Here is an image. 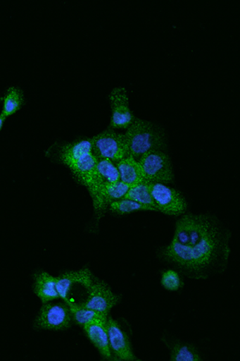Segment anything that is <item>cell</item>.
I'll use <instances>...</instances> for the list:
<instances>
[{
    "mask_svg": "<svg viewBox=\"0 0 240 361\" xmlns=\"http://www.w3.org/2000/svg\"><path fill=\"white\" fill-rule=\"evenodd\" d=\"M230 238V232L212 215L186 214L178 221L162 256L184 276L207 279L225 270Z\"/></svg>",
    "mask_w": 240,
    "mask_h": 361,
    "instance_id": "cell-1",
    "label": "cell"
},
{
    "mask_svg": "<svg viewBox=\"0 0 240 361\" xmlns=\"http://www.w3.org/2000/svg\"><path fill=\"white\" fill-rule=\"evenodd\" d=\"M60 157L61 161L72 171L76 180L89 189L97 164V159L92 153L91 139L64 145Z\"/></svg>",
    "mask_w": 240,
    "mask_h": 361,
    "instance_id": "cell-2",
    "label": "cell"
},
{
    "mask_svg": "<svg viewBox=\"0 0 240 361\" xmlns=\"http://www.w3.org/2000/svg\"><path fill=\"white\" fill-rule=\"evenodd\" d=\"M125 135L130 156L138 161L151 151H163L166 147L165 135L160 128L147 121L134 119Z\"/></svg>",
    "mask_w": 240,
    "mask_h": 361,
    "instance_id": "cell-3",
    "label": "cell"
},
{
    "mask_svg": "<svg viewBox=\"0 0 240 361\" xmlns=\"http://www.w3.org/2000/svg\"><path fill=\"white\" fill-rule=\"evenodd\" d=\"M92 153L98 159L117 163L130 156L126 137L113 130H107L91 138Z\"/></svg>",
    "mask_w": 240,
    "mask_h": 361,
    "instance_id": "cell-4",
    "label": "cell"
},
{
    "mask_svg": "<svg viewBox=\"0 0 240 361\" xmlns=\"http://www.w3.org/2000/svg\"><path fill=\"white\" fill-rule=\"evenodd\" d=\"M145 182L171 183L174 180L171 159L163 151L156 150L139 160Z\"/></svg>",
    "mask_w": 240,
    "mask_h": 361,
    "instance_id": "cell-5",
    "label": "cell"
},
{
    "mask_svg": "<svg viewBox=\"0 0 240 361\" xmlns=\"http://www.w3.org/2000/svg\"><path fill=\"white\" fill-rule=\"evenodd\" d=\"M72 316L70 307L65 302L44 304L34 320L37 329L61 331L71 327Z\"/></svg>",
    "mask_w": 240,
    "mask_h": 361,
    "instance_id": "cell-6",
    "label": "cell"
},
{
    "mask_svg": "<svg viewBox=\"0 0 240 361\" xmlns=\"http://www.w3.org/2000/svg\"><path fill=\"white\" fill-rule=\"evenodd\" d=\"M149 188L157 212L172 216L185 213L187 203L180 192L160 183H149Z\"/></svg>",
    "mask_w": 240,
    "mask_h": 361,
    "instance_id": "cell-7",
    "label": "cell"
},
{
    "mask_svg": "<svg viewBox=\"0 0 240 361\" xmlns=\"http://www.w3.org/2000/svg\"><path fill=\"white\" fill-rule=\"evenodd\" d=\"M119 301V295H115L106 283L96 278L85 301L80 305L108 316Z\"/></svg>",
    "mask_w": 240,
    "mask_h": 361,
    "instance_id": "cell-8",
    "label": "cell"
},
{
    "mask_svg": "<svg viewBox=\"0 0 240 361\" xmlns=\"http://www.w3.org/2000/svg\"><path fill=\"white\" fill-rule=\"evenodd\" d=\"M95 279L96 277H94L90 270L87 269L63 273V275L57 278L58 293L64 302H68L73 290L78 289L77 294L81 293L84 302L86 296L79 289L83 288L90 290Z\"/></svg>",
    "mask_w": 240,
    "mask_h": 361,
    "instance_id": "cell-9",
    "label": "cell"
},
{
    "mask_svg": "<svg viewBox=\"0 0 240 361\" xmlns=\"http://www.w3.org/2000/svg\"><path fill=\"white\" fill-rule=\"evenodd\" d=\"M111 106L110 127L113 129L127 130L134 121L130 107V98L125 88H115L109 95Z\"/></svg>",
    "mask_w": 240,
    "mask_h": 361,
    "instance_id": "cell-10",
    "label": "cell"
},
{
    "mask_svg": "<svg viewBox=\"0 0 240 361\" xmlns=\"http://www.w3.org/2000/svg\"><path fill=\"white\" fill-rule=\"evenodd\" d=\"M107 330L109 346L114 360H138L133 353L131 343L126 331L120 324L111 317H108Z\"/></svg>",
    "mask_w": 240,
    "mask_h": 361,
    "instance_id": "cell-11",
    "label": "cell"
},
{
    "mask_svg": "<svg viewBox=\"0 0 240 361\" xmlns=\"http://www.w3.org/2000/svg\"><path fill=\"white\" fill-rule=\"evenodd\" d=\"M119 180L120 173L115 163L108 159H98L92 183L87 189L92 200L96 199L103 186L119 182Z\"/></svg>",
    "mask_w": 240,
    "mask_h": 361,
    "instance_id": "cell-12",
    "label": "cell"
},
{
    "mask_svg": "<svg viewBox=\"0 0 240 361\" xmlns=\"http://www.w3.org/2000/svg\"><path fill=\"white\" fill-rule=\"evenodd\" d=\"M107 320L106 322L99 320V322L87 324L83 328L87 337L102 356L105 359L113 360L114 359L110 350Z\"/></svg>",
    "mask_w": 240,
    "mask_h": 361,
    "instance_id": "cell-13",
    "label": "cell"
},
{
    "mask_svg": "<svg viewBox=\"0 0 240 361\" xmlns=\"http://www.w3.org/2000/svg\"><path fill=\"white\" fill-rule=\"evenodd\" d=\"M56 284L57 278L49 275V273L39 271L34 276V292L43 304L61 298Z\"/></svg>",
    "mask_w": 240,
    "mask_h": 361,
    "instance_id": "cell-14",
    "label": "cell"
},
{
    "mask_svg": "<svg viewBox=\"0 0 240 361\" xmlns=\"http://www.w3.org/2000/svg\"><path fill=\"white\" fill-rule=\"evenodd\" d=\"M120 173V180L127 185L132 186L145 182L142 169L138 161L132 157L116 163Z\"/></svg>",
    "mask_w": 240,
    "mask_h": 361,
    "instance_id": "cell-15",
    "label": "cell"
},
{
    "mask_svg": "<svg viewBox=\"0 0 240 361\" xmlns=\"http://www.w3.org/2000/svg\"><path fill=\"white\" fill-rule=\"evenodd\" d=\"M70 310H71L72 319L75 323L84 327V326L91 324L99 320L106 322L108 316L97 312L90 308H87L80 305H70Z\"/></svg>",
    "mask_w": 240,
    "mask_h": 361,
    "instance_id": "cell-16",
    "label": "cell"
},
{
    "mask_svg": "<svg viewBox=\"0 0 240 361\" xmlns=\"http://www.w3.org/2000/svg\"><path fill=\"white\" fill-rule=\"evenodd\" d=\"M2 100L4 101V106L1 115L5 116L6 118L18 112L23 103H25L23 91L15 88V87H11L8 89Z\"/></svg>",
    "mask_w": 240,
    "mask_h": 361,
    "instance_id": "cell-17",
    "label": "cell"
},
{
    "mask_svg": "<svg viewBox=\"0 0 240 361\" xmlns=\"http://www.w3.org/2000/svg\"><path fill=\"white\" fill-rule=\"evenodd\" d=\"M125 197L142 204V205L156 209L154 201L152 200L151 195L149 183L148 182H143L130 186Z\"/></svg>",
    "mask_w": 240,
    "mask_h": 361,
    "instance_id": "cell-18",
    "label": "cell"
},
{
    "mask_svg": "<svg viewBox=\"0 0 240 361\" xmlns=\"http://www.w3.org/2000/svg\"><path fill=\"white\" fill-rule=\"evenodd\" d=\"M108 207L110 212L118 214H127L141 211L156 212V209L154 208L142 205V204L126 199V197L125 199L111 202Z\"/></svg>",
    "mask_w": 240,
    "mask_h": 361,
    "instance_id": "cell-19",
    "label": "cell"
},
{
    "mask_svg": "<svg viewBox=\"0 0 240 361\" xmlns=\"http://www.w3.org/2000/svg\"><path fill=\"white\" fill-rule=\"evenodd\" d=\"M171 360L172 361H198L202 360L200 354L195 348L189 345H173L171 351Z\"/></svg>",
    "mask_w": 240,
    "mask_h": 361,
    "instance_id": "cell-20",
    "label": "cell"
},
{
    "mask_svg": "<svg viewBox=\"0 0 240 361\" xmlns=\"http://www.w3.org/2000/svg\"><path fill=\"white\" fill-rule=\"evenodd\" d=\"M161 283L168 290H178L182 286L179 273L175 270H168L163 274Z\"/></svg>",
    "mask_w": 240,
    "mask_h": 361,
    "instance_id": "cell-21",
    "label": "cell"
},
{
    "mask_svg": "<svg viewBox=\"0 0 240 361\" xmlns=\"http://www.w3.org/2000/svg\"><path fill=\"white\" fill-rule=\"evenodd\" d=\"M5 120H6L5 116H4L3 115H0V131H1V130H2Z\"/></svg>",
    "mask_w": 240,
    "mask_h": 361,
    "instance_id": "cell-22",
    "label": "cell"
}]
</instances>
